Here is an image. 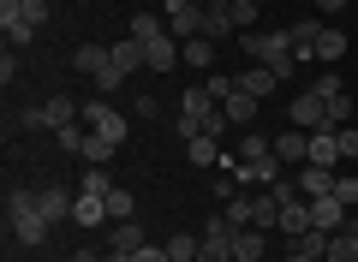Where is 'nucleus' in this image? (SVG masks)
Returning <instances> with one entry per match:
<instances>
[{"label": "nucleus", "instance_id": "1", "mask_svg": "<svg viewBox=\"0 0 358 262\" xmlns=\"http://www.w3.org/2000/svg\"><path fill=\"white\" fill-rule=\"evenodd\" d=\"M239 48H245V60H251V66H268L281 84L299 72V60H293V30H245Z\"/></svg>", "mask_w": 358, "mask_h": 262}, {"label": "nucleus", "instance_id": "2", "mask_svg": "<svg viewBox=\"0 0 358 262\" xmlns=\"http://www.w3.org/2000/svg\"><path fill=\"white\" fill-rule=\"evenodd\" d=\"M42 24H48V0H0V30H6V48L36 42Z\"/></svg>", "mask_w": 358, "mask_h": 262}, {"label": "nucleus", "instance_id": "3", "mask_svg": "<svg viewBox=\"0 0 358 262\" xmlns=\"http://www.w3.org/2000/svg\"><path fill=\"white\" fill-rule=\"evenodd\" d=\"M6 221H13V238L18 245H42L48 238V214L36 209V191H6Z\"/></svg>", "mask_w": 358, "mask_h": 262}, {"label": "nucleus", "instance_id": "4", "mask_svg": "<svg viewBox=\"0 0 358 262\" xmlns=\"http://www.w3.org/2000/svg\"><path fill=\"white\" fill-rule=\"evenodd\" d=\"M233 233H239V226H233L227 214H209L203 233H197V262H233Z\"/></svg>", "mask_w": 358, "mask_h": 262}, {"label": "nucleus", "instance_id": "5", "mask_svg": "<svg viewBox=\"0 0 358 262\" xmlns=\"http://www.w3.org/2000/svg\"><path fill=\"white\" fill-rule=\"evenodd\" d=\"M167 30H173L179 42H192V36H203V6H192V0H167Z\"/></svg>", "mask_w": 358, "mask_h": 262}, {"label": "nucleus", "instance_id": "6", "mask_svg": "<svg viewBox=\"0 0 358 262\" xmlns=\"http://www.w3.org/2000/svg\"><path fill=\"white\" fill-rule=\"evenodd\" d=\"M293 125H299V131H322V125H329V101H322L317 89H299V101H293Z\"/></svg>", "mask_w": 358, "mask_h": 262}, {"label": "nucleus", "instance_id": "7", "mask_svg": "<svg viewBox=\"0 0 358 262\" xmlns=\"http://www.w3.org/2000/svg\"><path fill=\"white\" fill-rule=\"evenodd\" d=\"M257 108H263V101H257L251 89H233V96L221 101V113H227V125H233V131H251V125H257Z\"/></svg>", "mask_w": 358, "mask_h": 262}, {"label": "nucleus", "instance_id": "8", "mask_svg": "<svg viewBox=\"0 0 358 262\" xmlns=\"http://www.w3.org/2000/svg\"><path fill=\"white\" fill-rule=\"evenodd\" d=\"M310 226H322V233H346V203L334 197H310Z\"/></svg>", "mask_w": 358, "mask_h": 262}, {"label": "nucleus", "instance_id": "9", "mask_svg": "<svg viewBox=\"0 0 358 262\" xmlns=\"http://www.w3.org/2000/svg\"><path fill=\"white\" fill-rule=\"evenodd\" d=\"M84 125H90V131H108V138L126 143V113H114L108 101H84Z\"/></svg>", "mask_w": 358, "mask_h": 262}, {"label": "nucleus", "instance_id": "10", "mask_svg": "<svg viewBox=\"0 0 358 262\" xmlns=\"http://www.w3.org/2000/svg\"><path fill=\"white\" fill-rule=\"evenodd\" d=\"M108 54H114V72H120V78H131V72H143V66H150L138 36H114V42H108Z\"/></svg>", "mask_w": 358, "mask_h": 262}, {"label": "nucleus", "instance_id": "11", "mask_svg": "<svg viewBox=\"0 0 358 262\" xmlns=\"http://www.w3.org/2000/svg\"><path fill=\"white\" fill-rule=\"evenodd\" d=\"M305 161L317 167H341V125H322V131H310V155Z\"/></svg>", "mask_w": 358, "mask_h": 262}, {"label": "nucleus", "instance_id": "12", "mask_svg": "<svg viewBox=\"0 0 358 262\" xmlns=\"http://www.w3.org/2000/svg\"><path fill=\"white\" fill-rule=\"evenodd\" d=\"M281 155H257V161H245L239 167V179H245V185H251V191H268V185H275V179H281Z\"/></svg>", "mask_w": 358, "mask_h": 262}, {"label": "nucleus", "instance_id": "13", "mask_svg": "<svg viewBox=\"0 0 358 262\" xmlns=\"http://www.w3.org/2000/svg\"><path fill=\"white\" fill-rule=\"evenodd\" d=\"M341 54H346V30H334V24H317V36H310V60L334 66Z\"/></svg>", "mask_w": 358, "mask_h": 262}, {"label": "nucleus", "instance_id": "14", "mask_svg": "<svg viewBox=\"0 0 358 262\" xmlns=\"http://www.w3.org/2000/svg\"><path fill=\"white\" fill-rule=\"evenodd\" d=\"M72 66H78L84 78H102V72H114V54H108L102 42H84V48L72 54Z\"/></svg>", "mask_w": 358, "mask_h": 262}, {"label": "nucleus", "instance_id": "15", "mask_svg": "<svg viewBox=\"0 0 358 262\" xmlns=\"http://www.w3.org/2000/svg\"><path fill=\"white\" fill-rule=\"evenodd\" d=\"M143 60H150V72H173V66H179L173 30H167V36H155V42H143Z\"/></svg>", "mask_w": 358, "mask_h": 262}, {"label": "nucleus", "instance_id": "16", "mask_svg": "<svg viewBox=\"0 0 358 262\" xmlns=\"http://www.w3.org/2000/svg\"><path fill=\"white\" fill-rule=\"evenodd\" d=\"M233 30H239L233 24V0H209L203 6V36L215 42V36H233Z\"/></svg>", "mask_w": 358, "mask_h": 262}, {"label": "nucleus", "instance_id": "17", "mask_svg": "<svg viewBox=\"0 0 358 262\" xmlns=\"http://www.w3.org/2000/svg\"><path fill=\"white\" fill-rule=\"evenodd\" d=\"M179 60H185V66H197V72H215V42H209V36H192V42H179Z\"/></svg>", "mask_w": 358, "mask_h": 262}, {"label": "nucleus", "instance_id": "18", "mask_svg": "<svg viewBox=\"0 0 358 262\" xmlns=\"http://www.w3.org/2000/svg\"><path fill=\"white\" fill-rule=\"evenodd\" d=\"M215 108H221V101L209 96L203 84H192V89H185V96H179V113H185V119H197V125H203V119H209V113H215Z\"/></svg>", "mask_w": 358, "mask_h": 262}, {"label": "nucleus", "instance_id": "19", "mask_svg": "<svg viewBox=\"0 0 358 262\" xmlns=\"http://www.w3.org/2000/svg\"><path fill=\"white\" fill-rule=\"evenodd\" d=\"M299 191H305V197H329V191H334V167L305 161V167H299Z\"/></svg>", "mask_w": 358, "mask_h": 262}, {"label": "nucleus", "instance_id": "20", "mask_svg": "<svg viewBox=\"0 0 358 262\" xmlns=\"http://www.w3.org/2000/svg\"><path fill=\"white\" fill-rule=\"evenodd\" d=\"M72 203H78V197H66L60 185H48V191H36V209L48 214L54 226H60V221H72Z\"/></svg>", "mask_w": 358, "mask_h": 262}, {"label": "nucleus", "instance_id": "21", "mask_svg": "<svg viewBox=\"0 0 358 262\" xmlns=\"http://www.w3.org/2000/svg\"><path fill=\"white\" fill-rule=\"evenodd\" d=\"M251 226L263 233V226H281V203H275V191H251Z\"/></svg>", "mask_w": 358, "mask_h": 262}, {"label": "nucleus", "instance_id": "22", "mask_svg": "<svg viewBox=\"0 0 358 262\" xmlns=\"http://www.w3.org/2000/svg\"><path fill=\"white\" fill-rule=\"evenodd\" d=\"M275 84H281V78L268 72V66H245V72H239V89H251L257 101H268V96H275Z\"/></svg>", "mask_w": 358, "mask_h": 262}, {"label": "nucleus", "instance_id": "23", "mask_svg": "<svg viewBox=\"0 0 358 262\" xmlns=\"http://www.w3.org/2000/svg\"><path fill=\"white\" fill-rule=\"evenodd\" d=\"M114 155H120V138H108V131H90L84 138V161L90 167H108Z\"/></svg>", "mask_w": 358, "mask_h": 262}, {"label": "nucleus", "instance_id": "24", "mask_svg": "<svg viewBox=\"0 0 358 262\" xmlns=\"http://www.w3.org/2000/svg\"><path fill=\"white\" fill-rule=\"evenodd\" d=\"M275 155H281V161H305V155H310V131H299V125H293V131H281V138H275Z\"/></svg>", "mask_w": 358, "mask_h": 262}, {"label": "nucleus", "instance_id": "25", "mask_svg": "<svg viewBox=\"0 0 358 262\" xmlns=\"http://www.w3.org/2000/svg\"><path fill=\"white\" fill-rule=\"evenodd\" d=\"M233 262H263V233L257 226H239L233 233Z\"/></svg>", "mask_w": 358, "mask_h": 262}, {"label": "nucleus", "instance_id": "26", "mask_svg": "<svg viewBox=\"0 0 358 262\" xmlns=\"http://www.w3.org/2000/svg\"><path fill=\"white\" fill-rule=\"evenodd\" d=\"M281 233H287V238L310 233V197H299V203H287V209H281Z\"/></svg>", "mask_w": 358, "mask_h": 262}, {"label": "nucleus", "instance_id": "27", "mask_svg": "<svg viewBox=\"0 0 358 262\" xmlns=\"http://www.w3.org/2000/svg\"><path fill=\"white\" fill-rule=\"evenodd\" d=\"M72 221H78V226H102V221H108V203H102V197H84V191H78Z\"/></svg>", "mask_w": 358, "mask_h": 262}, {"label": "nucleus", "instance_id": "28", "mask_svg": "<svg viewBox=\"0 0 358 262\" xmlns=\"http://www.w3.org/2000/svg\"><path fill=\"white\" fill-rule=\"evenodd\" d=\"M42 113H48V125L60 131V125H72V119H84V108H78L72 96H54V101H42Z\"/></svg>", "mask_w": 358, "mask_h": 262}, {"label": "nucleus", "instance_id": "29", "mask_svg": "<svg viewBox=\"0 0 358 262\" xmlns=\"http://www.w3.org/2000/svg\"><path fill=\"white\" fill-rule=\"evenodd\" d=\"M143 245V233L131 221H120V226H108V250H120V256H131V250Z\"/></svg>", "mask_w": 358, "mask_h": 262}, {"label": "nucleus", "instance_id": "30", "mask_svg": "<svg viewBox=\"0 0 358 262\" xmlns=\"http://www.w3.org/2000/svg\"><path fill=\"white\" fill-rule=\"evenodd\" d=\"M257 155H275V138H263V131H239V161H257Z\"/></svg>", "mask_w": 358, "mask_h": 262}, {"label": "nucleus", "instance_id": "31", "mask_svg": "<svg viewBox=\"0 0 358 262\" xmlns=\"http://www.w3.org/2000/svg\"><path fill=\"white\" fill-rule=\"evenodd\" d=\"M185 155H192V167H215L221 161V143L215 138H185Z\"/></svg>", "mask_w": 358, "mask_h": 262}, {"label": "nucleus", "instance_id": "32", "mask_svg": "<svg viewBox=\"0 0 358 262\" xmlns=\"http://www.w3.org/2000/svg\"><path fill=\"white\" fill-rule=\"evenodd\" d=\"M329 238H334V233L310 226V233H299V238H293V250H305V256H317V262H322V256H329Z\"/></svg>", "mask_w": 358, "mask_h": 262}, {"label": "nucleus", "instance_id": "33", "mask_svg": "<svg viewBox=\"0 0 358 262\" xmlns=\"http://www.w3.org/2000/svg\"><path fill=\"white\" fill-rule=\"evenodd\" d=\"M322 262H358V233H334L329 238V256Z\"/></svg>", "mask_w": 358, "mask_h": 262}, {"label": "nucleus", "instance_id": "34", "mask_svg": "<svg viewBox=\"0 0 358 262\" xmlns=\"http://www.w3.org/2000/svg\"><path fill=\"white\" fill-rule=\"evenodd\" d=\"M102 203H108V221H131V209H138V203H131V191H126V185H114V191H108Z\"/></svg>", "mask_w": 358, "mask_h": 262}, {"label": "nucleus", "instance_id": "35", "mask_svg": "<svg viewBox=\"0 0 358 262\" xmlns=\"http://www.w3.org/2000/svg\"><path fill=\"white\" fill-rule=\"evenodd\" d=\"M131 36H138V42H155V36H167V18H155V13H138V18H131Z\"/></svg>", "mask_w": 358, "mask_h": 262}, {"label": "nucleus", "instance_id": "36", "mask_svg": "<svg viewBox=\"0 0 358 262\" xmlns=\"http://www.w3.org/2000/svg\"><path fill=\"white\" fill-rule=\"evenodd\" d=\"M78 191H84V197H108V191H114V179H108V167H90V173L78 179Z\"/></svg>", "mask_w": 358, "mask_h": 262}, {"label": "nucleus", "instance_id": "37", "mask_svg": "<svg viewBox=\"0 0 358 262\" xmlns=\"http://www.w3.org/2000/svg\"><path fill=\"white\" fill-rule=\"evenodd\" d=\"M167 256L173 262H197V233H173L167 238Z\"/></svg>", "mask_w": 358, "mask_h": 262}, {"label": "nucleus", "instance_id": "38", "mask_svg": "<svg viewBox=\"0 0 358 262\" xmlns=\"http://www.w3.org/2000/svg\"><path fill=\"white\" fill-rule=\"evenodd\" d=\"M203 89H209L215 101H227L233 89H239V78H227V72H209V78H203Z\"/></svg>", "mask_w": 358, "mask_h": 262}, {"label": "nucleus", "instance_id": "39", "mask_svg": "<svg viewBox=\"0 0 358 262\" xmlns=\"http://www.w3.org/2000/svg\"><path fill=\"white\" fill-rule=\"evenodd\" d=\"M221 214H227L233 226H251V191H245V197H227V209H221Z\"/></svg>", "mask_w": 358, "mask_h": 262}, {"label": "nucleus", "instance_id": "40", "mask_svg": "<svg viewBox=\"0 0 358 262\" xmlns=\"http://www.w3.org/2000/svg\"><path fill=\"white\" fill-rule=\"evenodd\" d=\"M346 119H352V96L341 89V96H329V125H346Z\"/></svg>", "mask_w": 358, "mask_h": 262}, {"label": "nucleus", "instance_id": "41", "mask_svg": "<svg viewBox=\"0 0 358 262\" xmlns=\"http://www.w3.org/2000/svg\"><path fill=\"white\" fill-rule=\"evenodd\" d=\"M233 24H239V30H257V0H233Z\"/></svg>", "mask_w": 358, "mask_h": 262}, {"label": "nucleus", "instance_id": "42", "mask_svg": "<svg viewBox=\"0 0 358 262\" xmlns=\"http://www.w3.org/2000/svg\"><path fill=\"white\" fill-rule=\"evenodd\" d=\"M84 138H90V131H78V125H60V150H66V155H84Z\"/></svg>", "mask_w": 358, "mask_h": 262}, {"label": "nucleus", "instance_id": "43", "mask_svg": "<svg viewBox=\"0 0 358 262\" xmlns=\"http://www.w3.org/2000/svg\"><path fill=\"white\" fill-rule=\"evenodd\" d=\"M268 191H275V203H281V209H287V203H299V197H305V191H299V179H275Z\"/></svg>", "mask_w": 358, "mask_h": 262}, {"label": "nucleus", "instance_id": "44", "mask_svg": "<svg viewBox=\"0 0 358 262\" xmlns=\"http://www.w3.org/2000/svg\"><path fill=\"white\" fill-rule=\"evenodd\" d=\"M334 197H341L346 209H358V179H346V173H334Z\"/></svg>", "mask_w": 358, "mask_h": 262}, {"label": "nucleus", "instance_id": "45", "mask_svg": "<svg viewBox=\"0 0 358 262\" xmlns=\"http://www.w3.org/2000/svg\"><path fill=\"white\" fill-rule=\"evenodd\" d=\"M131 262H173V256H167V245H138Z\"/></svg>", "mask_w": 358, "mask_h": 262}, {"label": "nucleus", "instance_id": "46", "mask_svg": "<svg viewBox=\"0 0 358 262\" xmlns=\"http://www.w3.org/2000/svg\"><path fill=\"white\" fill-rule=\"evenodd\" d=\"M0 84H18V48L0 54Z\"/></svg>", "mask_w": 358, "mask_h": 262}, {"label": "nucleus", "instance_id": "47", "mask_svg": "<svg viewBox=\"0 0 358 262\" xmlns=\"http://www.w3.org/2000/svg\"><path fill=\"white\" fill-rule=\"evenodd\" d=\"M341 161H358V131L352 125H341Z\"/></svg>", "mask_w": 358, "mask_h": 262}, {"label": "nucleus", "instance_id": "48", "mask_svg": "<svg viewBox=\"0 0 358 262\" xmlns=\"http://www.w3.org/2000/svg\"><path fill=\"white\" fill-rule=\"evenodd\" d=\"M18 125H24V131H36V125H48V113H42V108H24V113H18Z\"/></svg>", "mask_w": 358, "mask_h": 262}, {"label": "nucleus", "instance_id": "49", "mask_svg": "<svg viewBox=\"0 0 358 262\" xmlns=\"http://www.w3.org/2000/svg\"><path fill=\"white\" fill-rule=\"evenodd\" d=\"M317 13H329V18H334V13H346V0H317Z\"/></svg>", "mask_w": 358, "mask_h": 262}, {"label": "nucleus", "instance_id": "50", "mask_svg": "<svg viewBox=\"0 0 358 262\" xmlns=\"http://www.w3.org/2000/svg\"><path fill=\"white\" fill-rule=\"evenodd\" d=\"M66 262H102V256H96V250H72Z\"/></svg>", "mask_w": 358, "mask_h": 262}, {"label": "nucleus", "instance_id": "51", "mask_svg": "<svg viewBox=\"0 0 358 262\" xmlns=\"http://www.w3.org/2000/svg\"><path fill=\"white\" fill-rule=\"evenodd\" d=\"M287 262H317V256H305V250H293V256H287Z\"/></svg>", "mask_w": 358, "mask_h": 262}, {"label": "nucleus", "instance_id": "52", "mask_svg": "<svg viewBox=\"0 0 358 262\" xmlns=\"http://www.w3.org/2000/svg\"><path fill=\"white\" fill-rule=\"evenodd\" d=\"M102 262H131V256H120V250H108V256H102Z\"/></svg>", "mask_w": 358, "mask_h": 262}, {"label": "nucleus", "instance_id": "53", "mask_svg": "<svg viewBox=\"0 0 358 262\" xmlns=\"http://www.w3.org/2000/svg\"><path fill=\"white\" fill-rule=\"evenodd\" d=\"M346 233H358V209H352V221H346Z\"/></svg>", "mask_w": 358, "mask_h": 262}, {"label": "nucleus", "instance_id": "54", "mask_svg": "<svg viewBox=\"0 0 358 262\" xmlns=\"http://www.w3.org/2000/svg\"><path fill=\"white\" fill-rule=\"evenodd\" d=\"M192 6H209V0H192Z\"/></svg>", "mask_w": 358, "mask_h": 262}]
</instances>
